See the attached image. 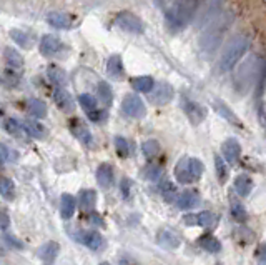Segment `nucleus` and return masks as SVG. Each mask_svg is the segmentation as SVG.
Returning <instances> with one entry per match:
<instances>
[{"label": "nucleus", "instance_id": "27", "mask_svg": "<svg viewBox=\"0 0 266 265\" xmlns=\"http://www.w3.org/2000/svg\"><path fill=\"white\" fill-rule=\"evenodd\" d=\"M27 108L35 118H45L47 117V105L40 99H29L27 100Z\"/></svg>", "mask_w": 266, "mask_h": 265}, {"label": "nucleus", "instance_id": "23", "mask_svg": "<svg viewBox=\"0 0 266 265\" xmlns=\"http://www.w3.org/2000/svg\"><path fill=\"white\" fill-rule=\"evenodd\" d=\"M70 129H72V134L75 135L77 139L80 140V142H84V144H87V145L91 144V134H90V130L87 129V127H85L80 120H72Z\"/></svg>", "mask_w": 266, "mask_h": 265}, {"label": "nucleus", "instance_id": "26", "mask_svg": "<svg viewBox=\"0 0 266 265\" xmlns=\"http://www.w3.org/2000/svg\"><path fill=\"white\" fill-rule=\"evenodd\" d=\"M79 195H80L79 202H80L82 210H87V212H90V210L95 209V204H97V194H95V190L85 189V190H82Z\"/></svg>", "mask_w": 266, "mask_h": 265}, {"label": "nucleus", "instance_id": "6", "mask_svg": "<svg viewBox=\"0 0 266 265\" xmlns=\"http://www.w3.org/2000/svg\"><path fill=\"white\" fill-rule=\"evenodd\" d=\"M115 25L118 29L128 32V34H141L143 32V22L132 12H120L115 19Z\"/></svg>", "mask_w": 266, "mask_h": 265}, {"label": "nucleus", "instance_id": "11", "mask_svg": "<svg viewBox=\"0 0 266 265\" xmlns=\"http://www.w3.org/2000/svg\"><path fill=\"white\" fill-rule=\"evenodd\" d=\"M63 50V44L60 39L53 37V35H44L40 40V52L45 57H55Z\"/></svg>", "mask_w": 266, "mask_h": 265}, {"label": "nucleus", "instance_id": "48", "mask_svg": "<svg viewBox=\"0 0 266 265\" xmlns=\"http://www.w3.org/2000/svg\"><path fill=\"white\" fill-rule=\"evenodd\" d=\"M8 227H10V217L7 213L0 212V230H5Z\"/></svg>", "mask_w": 266, "mask_h": 265}, {"label": "nucleus", "instance_id": "8", "mask_svg": "<svg viewBox=\"0 0 266 265\" xmlns=\"http://www.w3.org/2000/svg\"><path fill=\"white\" fill-rule=\"evenodd\" d=\"M223 5H224V0H208L206 2V5L203 8V12H201V17L198 20V27L201 29V27L212 24V22L217 19V17H220L223 13Z\"/></svg>", "mask_w": 266, "mask_h": 265}, {"label": "nucleus", "instance_id": "50", "mask_svg": "<svg viewBox=\"0 0 266 265\" xmlns=\"http://www.w3.org/2000/svg\"><path fill=\"white\" fill-rule=\"evenodd\" d=\"M256 255L261 259V262H266V244H263L258 249V252H256Z\"/></svg>", "mask_w": 266, "mask_h": 265}, {"label": "nucleus", "instance_id": "5", "mask_svg": "<svg viewBox=\"0 0 266 265\" xmlns=\"http://www.w3.org/2000/svg\"><path fill=\"white\" fill-rule=\"evenodd\" d=\"M201 173H203V163L198 159L183 157L175 165V177L181 184H193V182L200 180Z\"/></svg>", "mask_w": 266, "mask_h": 265}, {"label": "nucleus", "instance_id": "20", "mask_svg": "<svg viewBox=\"0 0 266 265\" xmlns=\"http://www.w3.org/2000/svg\"><path fill=\"white\" fill-rule=\"evenodd\" d=\"M75 209H77V200L73 197L72 194H63L62 199H60V213L62 217L68 220V218L73 217L75 213Z\"/></svg>", "mask_w": 266, "mask_h": 265}, {"label": "nucleus", "instance_id": "35", "mask_svg": "<svg viewBox=\"0 0 266 265\" xmlns=\"http://www.w3.org/2000/svg\"><path fill=\"white\" fill-rule=\"evenodd\" d=\"M213 105H215V108L218 110V113H222V115L226 118V120H230L231 123H235V125H241L240 120H238V117L230 110V108L226 107V105L222 102V100H215Z\"/></svg>", "mask_w": 266, "mask_h": 265}, {"label": "nucleus", "instance_id": "12", "mask_svg": "<svg viewBox=\"0 0 266 265\" xmlns=\"http://www.w3.org/2000/svg\"><path fill=\"white\" fill-rule=\"evenodd\" d=\"M222 155L228 163H235V162H238V159H240V155H241V145L238 144L236 139L224 140L222 145Z\"/></svg>", "mask_w": 266, "mask_h": 265}, {"label": "nucleus", "instance_id": "9", "mask_svg": "<svg viewBox=\"0 0 266 265\" xmlns=\"http://www.w3.org/2000/svg\"><path fill=\"white\" fill-rule=\"evenodd\" d=\"M173 95H175L173 87L167 84V82H160V84L155 85V89L150 92V100L155 105H165L173 99Z\"/></svg>", "mask_w": 266, "mask_h": 265}, {"label": "nucleus", "instance_id": "49", "mask_svg": "<svg viewBox=\"0 0 266 265\" xmlns=\"http://www.w3.org/2000/svg\"><path fill=\"white\" fill-rule=\"evenodd\" d=\"M183 222H185L186 225H196V215H193V213L185 215V217H183Z\"/></svg>", "mask_w": 266, "mask_h": 265}, {"label": "nucleus", "instance_id": "51", "mask_svg": "<svg viewBox=\"0 0 266 265\" xmlns=\"http://www.w3.org/2000/svg\"><path fill=\"white\" fill-rule=\"evenodd\" d=\"M165 2H167V0H157L158 5H165Z\"/></svg>", "mask_w": 266, "mask_h": 265}, {"label": "nucleus", "instance_id": "33", "mask_svg": "<svg viewBox=\"0 0 266 265\" xmlns=\"http://www.w3.org/2000/svg\"><path fill=\"white\" fill-rule=\"evenodd\" d=\"M215 168H217V177H218L220 184H224V182L228 180L230 170H228V165L222 155H217V157H215Z\"/></svg>", "mask_w": 266, "mask_h": 265}, {"label": "nucleus", "instance_id": "29", "mask_svg": "<svg viewBox=\"0 0 266 265\" xmlns=\"http://www.w3.org/2000/svg\"><path fill=\"white\" fill-rule=\"evenodd\" d=\"M47 74H48L50 82H53V84L57 85V87H65L67 85V74L62 70L60 67L50 65L48 70H47Z\"/></svg>", "mask_w": 266, "mask_h": 265}, {"label": "nucleus", "instance_id": "25", "mask_svg": "<svg viewBox=\"0 0 266 265\" xmlns=\"http://www.w3.org/2000/svg\"><path fill=\"white\" fill-rule=\"evenodd\" d=\"M107 74L112 79H122L123 77V62L120 55H112L107 62Z\"/></svg>", "mask_w": 266, "mask_h": 265}, {"label": "nucleus", "instance_id": "19", "mask_svg": "<svg viewBox=\"0 0 266 265\" xmlns=\"http://www.w3.org/2000/svg\"><path fill=\"white\" fill-rule=\"evenodd\" d=\"M130 84L136 92H143V94H150L151 90L155 89V85H157L153 80V77H148V75L135 77V79H132Z\"/></svg>", "mask_w": 266, "mask_h": 265}, {"label": "nucleus", "instance_id": "28", "mask_svg": "<svg viewBox=\"0 0 266 265\" xmlns=\"http://www.w3.org/2000/svg\"><path fill=\"white\" fill-rule=\"evenodd\" d=\"M0 197L7 202H12L15 199V185L8 177H0Z\"/></svg>", "mask_w": 266, "mask_h": 265}, {"label": "nucleus", "instance_id": "18", "mask_svg": "<svg viewBox=\"0 0 266 265\" xmlns=\"http://www.w3.org/2000/svg\"><path fill=\"white\" fill-rule=\"evenodd\" d=\"M200 204V195L196 192H183L177 199V207L180 210H191Z\"/></svg>", "mask_w": 266, "mask_h": 265}, {"label": "nucleus", "instance_id": "10", "mask_svg": "<svg viewBox=\"0 0 266 265\" xmlns=\"http://www.w3.org/2000/svg\"><path fill=\"white\" fill-rule=\"evenodd\" d=\"M181 107H183V110H185L186 117L190 118L191 123L198 125V123H201L205 120L206 112H205V108L201 107L200 104H196V102H193V100H190V99H183Z\"/></svg>", "mask_w": 266, "mask_h": 265}, {"label": "nucleus", "instance_id": "34", "mask_svg": "<svg viewBox=\"0 0 266 265\" xmlns=\"http://www.w3.org/2000/svg\"><path fill=\"white\" fill-rule=\"evenodd\" d=\"M198 244L203 247V249L206 250V252H212V254H217L222 250V244H220L218 239H215V237L212 235H205L201 237V239L198 240Z\"/></svg>", "mask_w": 266, "mask_h": 265}, {"label": "nucleus", "instance_id": "21", "mask_svg": "<svg viewBox=\"0 0 266 265\" xmlns=\"http://www.w3.org/2000/svg\"><path fill=\"white\" fill-rule=\"evenodd\" d=\"M47 22L55 29H70L72 27L70 17L63 12H50L47 15Z\"/></svg>", "mask_w": 266, "mask_h": 265}, {"label": "nucleus", "instance_id": "1", "mask_svg": "<svg viewBox=\"0 0 266 265\" xmlns=\"http://www.w3.org/2000/svg\"><path fill=\"white\" fill-rule=\"evenodd\" d=\"M231 24H233V13L223 12L222 15L217 17V19L212 22V24L206 25L200 35L201 52L208 53V55H212V53L217 52V49L222 45L226 32L230 30Z\"/></svg>", "mask_w": 266, "mask_h": 265}, {"label": "nucleus", "instance_id": "46", "mask_svg": "<svg viewBox=\"0 0 266 265\" xmlns=\"http://www.w3.org/2000/svg\"><path fill=\"white\" fill-rule=\"evenodd\" d=\"M3 240H5L10 247H17V250H22V249H24V244H22V242H18V240L15 239V237H12L10 234H5V235H3Z\"/></svg>", "mask_w": 266, "mask_h": 265}, {"label": "nucleus", "instance_id": "2", "mask_svg": "<svg viewBox=\"0 0 266 265\" xmlns=\"http://www.w3.org/2000/svg\"><path fill=\"white\" fill-rule=\"evenodd\" d=\"M201 7V0H173L165 13V22L172 32H180L193 22Z\"/></svg>", "mask_w": 266, "mask_h": 265}, {"label": "nucleus", "instance_id": "17", "mask_svg": "<svg viewBox=\"0 0 266 265\" xmlns=\"http://www.w3.org/2000/svg\"><path fill=\"white\" fill-rule=\"evenodd\" d=\"M58 252H60V245L57 242L50 240V242H45V244L39 249V257L47 264H52L55 259H57Z\"/></svg>", "mask_w": 266, "mask_h": 265}, {"label": "nucleus", "instance_id": "41", "mask_svg": "<svg viewBox=\"0 0 266 265\" xmlns=\"http://www.w3.org/2000/svg\"><path fill=\"white\" fill-rule=\"evenodd\" d=\"M115 149H117V154L123 159L130 155V144H128V140L123 139V137H115Z\"/></svg>", "mask_w": 266, "mask_h": 265}, {"label": "nucleus", "instance_id": "42", "mask_svg": "<svg viewBox=\"0 0 266 265\" xmlns=\"http://www.w3.org/2000/svg\"><path fill=\"white\" fill-rule=\"evenodd\" d=\"M17 159H18V154L17 152L10 150L5 144H0V163L12 162V160H17Z\"/></svg>", "mask_w": 266, "mask_h": 265}, {"label": "nucleus", "instance_id": "40", "mask_svg": "<svg viewBox=\"0 0 266 265\" xmlns=\"http://www.w3.org/2000/svg\"><path fill=\"white\" fill-rule=\"evenodd\" d=\"M230 210H231V217L235 218L236 222H245L246 218H248V213H246L245 207H243L240 202H236V200H233L231 202Z\"/></svg>", "mask_w": 266, "mask_h": 265}, {"label": "nucleus", "instance_id": "14", "mask_svg": "<svg viewBox=\"0 0 266 265\" xmlns=\"http://www.w3.org/2000/svg\"><path fill=\"white\" fill-rule=\"evenodd\" d=\"M53 100H55L57 107L60 108L62 112L70 113V112H73V108H75V104H73L72 95L68 94L65 89H62V87L55 89V92H53Z\"/></svg>", "mask_w": 266, "mask_h": 265}, {"label": "nucleus", "instance_id": "39", "mask_svg": "<svg viewBox=\"0 0 266 265\" xmlns=\"http://www.w3.org/2000/svg\"><path fill=\"white\" fill-rule=\"evenodd\" d=\"M141 152H143V155L146 159L157 157V155L160 154V144L153 139L146 140V142H143V145H141Z\"/></svg>", "mask_w": 266, "mask_h": 265}, {"label": "nucleus", "instance_id": "4", "mask_svg": "<svg viewBox=\"0 0 266 265\" xmlns=\"http://www.w3.org/2000/svg\"><path fill=\"white\" fill-rule=\"evenodd\" d=\"M263 72V60L258 57H251L243 62V65L238 68L235 74V87L240 94H245L253 87L258 80V77Z\"/></svg>", "mask_w": 266, "mask_h": 265}, {"label": "nucleus", "instance_id": "52", "mask_svg": "<svg viewBox=\"0 0 266 265\" xmlns=\"http://www.w3.org/2000/svg\"><path fill=\"white\" fill-rule=\"evenodd\" d=\"M100 265H110L108 262H102V264H100Z\"/></svg>", "mask_w": 266, "mask_h": 265}, {"label": "nucleus", "instance_id": "22", "mask_svg": "<svg viewBox=\"0 0 266 265\" xmlns=\"http://www.w3.org/2000/svg\"><path fill=\"white\" fill-rule=\"evenodd\" d=\"M235 190L241 195V197L250 195L251 190H253V180H251V177L246 175V173H240V175L235 179Z\"/></svg>", "mask_w": 266, "mask_h": 265}, {"label": "nucleus", "instance_id": "3", "mask_svg": "<svg viewBox=\"0 0 266 265\" xmlns=\"http://www.w3.org/2000/svg\"><path fill=\"white\" fill-rule=\"evenodd\" d=\"M250 49V39L246 35H235L230 39V42L224 45L222 57H220V70L222 72H230L235 68V65L246 55Z\"/></svg>", "mask_w": 266, "mask_h": 265}, {"label": "nucleus", "instance_id": "44", "mask_svg": "<svg viewBox=\"0 0 266 265\" xmlns=\"http://www.w3.org/2000/svg\"><path fill=\"white\" fill-rule=\"evenodd\" d=\"M162 168H160L158 165H151V167H148L146 168V179H150V180H160L162 179Z\"/></svg>", "mask_w": 266, "mask_h": 265}, {"label": "nucleus", "instance_id": "32", "mask_svg": "<svg viewBox=\"0 0 266 265\" xmlns=\"http://www.w3.org/2000/svg\"><path fill=\"white\" fill-rule=\"evenodd\" d=\"M217 223H218L217 215L212 213V212H208V210L196 213V225L205 227V228H213L215 225H217Z\"/></svg>", "mask_w": 266, "mask_h": 265}, {"label": "nucleus", "instance_id": "7", "mask_svg": "<svg viewBox=\"0 0 266 265\" xmlns=\"http://www.w3.org/2000/svg\"><path fill=\"white\" fill-rule=\"evenodd\" d=\"M122 110L125 115L132 117V118H141V117H145V113H146L143 100H141L138 95H133V94L127 95V97L123 99Z\"/></svg>", "mask_w": 266, "mask_h": 265}, {"label": "nucleus", "instance_id": "30", "mask_svg": "<svg viewBox=\"0 0 266 265\" xmlns=\"http://www.w3.org/2000/svg\"><path fill=\"white\" fill-rule=\"evenodd\" d=\"M3 55H5V62H7L8 67H12V68H20L22 65H24V58H22V55L17 52L15 49L7 47L5 50H3Z\"/></svg>", "mask_w": 266, "mask_h": 265}, {"label": "nucleus", "instance_id": "24", "mask_svg": "<svg viewBox=\"0 0 266 265\" xmlns=\"http://www.w3.org/2000/svg\"><path fill=\"white\" fill-rule=\"evenodd\" d=\"M24 130L30 137H34V139H45V137H47V129L37 120H29V118H27L24 122Z\"/></svg>", "mask_w": 266, "mask_h": 265}, {"label": "nucleus", "instance_id": "15", "mask_svg": "<svg viewBox=\"0 0 266 265\" xmlns=\"http://www.w3.org/2000/svg\"><path fill=\"white\" fill-rule=\"evenodd\" d=\"M158 244L163 245L165 249H168V250H175V249L180 247L181 239H180V235L175 234L173 230H168V228H165V230H160L158 232Z\"/></svg>", "mask_w": 266, "mask_h": 265}, {"label": "nucleus", "instance_id": "47", "mask_svg": "<svg viewBox=\"0 0 266 265\" xmlns=\"http://www.w3.org/2000/svg\"><path fill=\"white\" fill-rule=\"evenodd\" d=\"M130 187H132V182L130 180H128V179H123L122 180L120 190H122V194H123V197H125V199L130 197Z\"/></svg>", "mask_w": 266, "mask_h": 265}, {"label": "nucleus", "instance_id": "31", "mask_svg": "<svg viewBox=\"0 0 266 265\" xmlns=\"http://www.w3.org/2000/svg\"><path fill=\"white\" fill-rule=\"evenodd\" d=\"M158 187H160V192H162L163 199L167 200V202H173V200L177 202V187L173 185V182H170L168 179L160 180Z\"/></svg>", "mask_w": 266, "mask_h": 265}, {"label": "nucleus", "instance_id": "43", "mask_svg": "<svg viewBox=\"0 0 266 265\" xmlns=\"http://www.w3.org/2000/svg\"><path fill=\"white\" fill-rule=\"evenodd\" d=\"M3 127H5V130L13 137H20L22 134V123H18V120H15V118H7Z\"/></svg>", "mask_w": 266, "mask_h": 265}, {"label": "nucleus", "instance_id": "36", "mask_svg": "<svg viewBox=\"0 0 266 265\" xmlns=\"http://www.w3.org/2000/svg\"><path fill=\"white\" fill-rule=\"evenodd\" d=\"M10 37H12V40L17 45H20V47H24V49H29L30 44H32L30 35H27L25 32H22V30H18V29L10 30Z\"/></svg>", "mask_w": 266, "mask_h": 265}, {"label": "nucleus", "instance_id": "13", "mask_svg": "<svg viewBox=\"0 0 266 265\" xmlns=\"http://www.w3.org/2000/svg\"><path fill=\"white\" fill-rule=\"evenodd\" d=\"M79 242H82V244L87 245V247H89V249H91V250H102L103 245H105L103 237L100 235L97 230H85V232H80Z\"/></svg>", "mask_w": 266, "mask_h": 265}, {"label": "nucleus", "instance_id": "16", "mask_svg": "<svg viewBox=\"0 0 266 265\" xmlns=\"http://www.w3.org/2000/svg\"><path fill=\"white\" fill-rule=\"evenodd\" d=\"M115 175H113V167L110 163H102L97 168V182L102 189H110L113 185Z\"/></svg>", "mask_w": 266, "mask_h": 265}, {"label": "nucleus", "instance_id": "37", "mask_svg": "<svg viewBox=\"0 0 266 265\" xmlns=\"http://www.w3.org/2000/svg\"><path fill=\"white\" fill-rule=\"evenodd\" d=\"M97 92H98V97L102 100L103 104L110 105L113 102V92H112V87H110L107 82H100L98 87H97Z\"/></svg>", "mask_w": 266, "mask_h": 265}, {"label": "nucleus", "instance_id": "45", "mask_svg": "<svg viewBox=\"0 0 266 265\" xmlns=\"http://www.w3.org/2000/svg\"><path fill=\"white\" fill-rule=\"evenodd\" d=\"M89 118L91 122H102V120H105L107 118V112L105 110H95V112H91V113H89Z\"/></svg>", "mask_w": 266, "mask_h": 265}, {"label": "nucleus", "instance_id": "38", "mask_svg": "<svg viewBox=\"0 0 266 265\" xmlns=\"http://www.w3.org/2000/svg\"><path fill=\"white\" fill-rule=\"evenodd\" d=\"M79 102L82 105V108L87 112V113H91L97 110V99L90 94H82L79 97Z\"/></svg>", "mask_w": 266, "mask_h": 265}]
</instances>
